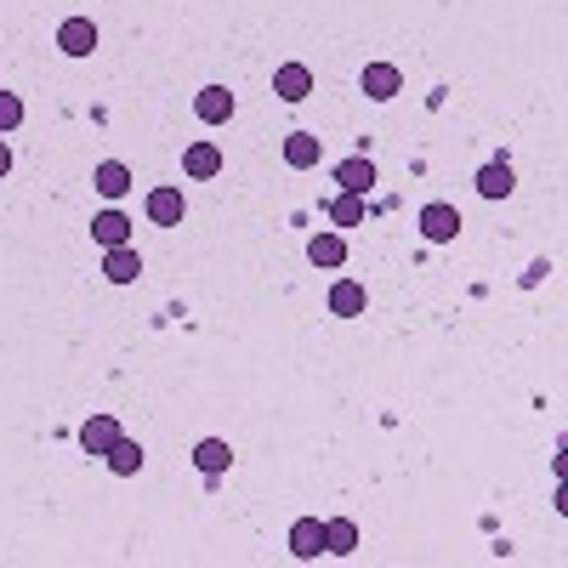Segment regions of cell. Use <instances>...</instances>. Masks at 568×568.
Masks as SVG:
<instances>
[{"instance_id": "cell-2", "label": "cell", "mask_w": 568, "mask_h": 568, "mask_svg": "<svg viewBox=\"0 0 568 568\" xmlns=\"http://www.w3.org/2000/svg\"><path fill=\"white\" fill-rule=\"evenodd\" d=\"M57 46H63L69 57H91L97 52V23L91 18H63L57 23Z\"/></svg>"}, {"instance_id": "cell-5", "label": "cell", "mask_w": 568, "mask_h": 568, "mask_svg": "<svg viewBox=\"0 0 568 568\" xmlns=\"http://www.w3.org/2000/svg\"><path fill=\"white\" fill-rule=\"evenodd\" d=\"M216 171H222V148H216V142H188V154H182V177L205 182V177H216Z\"/></svg>"}, {"instance_id": "cell-4", "label": "cell", "mask_w": 568, "mask_h": 568, "mask_svg": "<svg viewBox=\"0 0 568 568\" xmlns=\"http://www.w3.org/2000/svg\"><path fill=\"white\" fill-rule=\"evenodd\" d=\"M319 154H324V142L313 137V131H290V137H284V165H290V171H313Z\"/></svg>"}, {"instance_id": "cell-18", "label": "cell", "mask_w": 568, "mask_h": 568, "mask_svg": "<svg viewBox=\"0 0 568 568\" xmlns=\"http://www.w3.org/2000/svg\"><path fill=\"white\" fill-rule=\"evenodd\" d=\"M512 188H517V182H512V165H506V160H495V165H483V171H478V194L483 199H506Z\"/></svg>"}, {"instance_id": "cell-16", "label": "cell", "mask_w": 568, "mask_h": 568, "mask_svg": "<svg viewBox=\"0 0 568 568\" xmlns=\"http://www.w3.org/2000/svg\"><path fill=\"white\" fill-rule=\"evenodd\" d=\"M307 256H313V267H341L347 262V239H341V233H313V239H307Z\"/></svg>"}, {"instance_id": "cell-17", "label": "cell", "mask_w": 568, "mask_h": 568, "mask_svg": "<svg viewBox=\"0 0 568 568\" xmlns=\"http://www.w3.org/2000/svg\"><path fill=\"white\" fill-rule=\"evenodd\" d=\"M290 551H296V557H307V563L319 557V551H324V523H319V517H302V523L290 529Z\"/></svg>"}, {"instance_id": "cell-12", "label": "cell", "mask_w": 568, "mask_h": 568, "mask_svg": "<svg viewBox=\"0 0 568 568\" xmlns=\"http://www.w3.org/2000/svg\"><path fill=\"white\" fill-rule=\"evenodd\" d=\"M91 188H97L103 199H125L131 194V171H125L120 160H103L97 171H91Z\"/></svg>"}, {"instance_id": "cell-9", "label": "cell", "mask_w": 568, "mask_h": 568, "mask_svg": "<svg viewBox=\"0 0 568 568\" xmlns=\"http://www.w3.org/2000/svg\"><path fill=\"white\" fill-rule=\"evenodd\" d=\"M336 182H341V194H358V199H364L375 188V165L364 160V154H353V160L336 165Z\"/></svg>"}, {"instance_id": "cell-21", "label": "cell", "mask_w": 568, "mask_h": 568, "mask_svg": "<svg viewBox=\"0 0 568 568\" xmlns=\"http://www.w3.org/2000/svg\"><path fill=\"white\" fill-rule=\"evenodd\" d=\"M330 222H336V228H358V222H364V199H358V194H336V199H330Z\"/></svg>"}, {"instance_id": "cell-14", "label": "cell", "mask_w": 568, "mask_h": 568, "mask_svg": "<svg viewBox=\"0 0 568 568\" xmlns=\"http://www.w3.org/2000/svg\"><path fill=\"white\" fill-rule=\"evenodd\" d=\"M364 302H370V296H364V284H353V279H336V284H330V313H336V319H358V313H364Z\"/></svg>"}, {"instance_id": "cell-1", "label": "cell", "mask_w": 568, "mask_h": 568, "mask_svg": "<svg viewBox=\"0 0 568 568\" xmlns=\"http://www.w3.org/2000/svg\"><path fill=\"white\" fill-rule=\"evenodd\" d=\"M421 233L432 239V245H449V239L461 233V211H455V205H444V199L421 205Z\"/></svg>"}, {"instance_id": "cell-13", "label": "cell", "mask_w": 568, "mask_h": 568, "mask_svg": "<svg viewBox=\"0 0 568 568\" xmlns=\"http://www.w3.org/2000/svg\"><path fill=\"white\" fill-rule=\"evenodd\" d=\"M103 273L114 284H131L142 273V256H137V245H114V250H103Z\"/></svg>"}, {"instance_id": "cell-7", "label": "cell", "mask_w": 568, "mask_h": 568, "mask_svg": "<svg viewBox=\"0 0 568 568\" xmlns=\"http://www.w3.org/2000/svg\"><path fill=\"white\" fill-rule=\"evenodd\" d=\"M273 91H279L284 103H302L307 91H313V69H307V63H279V74H273Z\"/></svg>"}, {"instance_id": "cell-6", "label": "cell", "mask_w": 568, "mask_h": 568, "mask_svg": "<svg viewBox=\"0 0 568 568\" xmlns=\"http://www.w3.org/2000/svg\"><path fill=\"white\" fill-rule=\"evenodd\" d=\"M194 114H199L205 125H228V120H233V91H228V86H205V91L194 97Z\"/></svg>"}, {"instance_id": "cell-23", "label": "cell", "mask_w": 568, "mask_h": 568, "mask_svg": "<svg viewBox=\"0 0 568 568\" xmlns=\"http://www.w3.org/2000/svg\"><path fill=\"white\" fill-rule=\"evenodd\" d=\"M6 171H12V148H6V142H0V177H6Z\"/></svg>"}, {"instance_id": "cell-3", "label": "cell", "mask_w": 568, "mask_h": 568, "mask_svg": "<svg viewBox=\"0 0 568 568\" xmlns=\"http://www.w3.org/2000/svg\"><path fill=\"white\" fill-rule=\"evenodd\" d=\"M404 91V74L392 69V63H364V97H375V103H392Z\"/></svg>"}, {"instance_id": "cell-11", "label": "cell", "mask_w": 568, "mask_h": 568, "mask_svg": "<svg viewBox=\"0 0 568 568\" xmlns=\"http://www.w3.org/2000/svg\"><path fill=\"white\" fill-rule=\"evenodd\" d=\"M91 239L103 250H114V245H131V216L125 211H103L97 222H91Z\"/></svg>"}, {"instance_id": "cell-22", "label": "cell", "mask_w": 568, "mask_h": 568, "mask_svg": "<svg viewBox=\"0 0 568 568\" xmlns=\"http://www.w3.org/2000/svg\"><path fill=\"white\" fill-rule=\"evenodd\" d=\"M18 125H23V97L18 91H0V137L18 131Z\"/></svg>"}, {"instance_id": "cell-20", "label": "cell", "mask_w": 568, "mask_h": 568, "mask_svg": "<svg viewBox=\"0 0 568 568\" xmlns=\"http://www.w3.org/2000/svg\"><path fill=\"white\" fill-rule=\"evenodd\" d=\"M103 461H108V472H120V478H131V472L142 466V444H131V438L120 432V438H114V449H108Z\"/></svg>"}, {"instance_id": "cell-15", "label": "cell", "mask_w": 568, "mask_h": 568, "mask_svg": "<svg viewBox=\"0 0 568 568\" xmlns=\"http://www.w3.org/2000/svg\"><path fill=\"white\" fill-rule=\"evenodd\" d=\"M194 466L205 472V478H222L233 466V449H228V438H205V444L194 449Z\"/></svg>"}, {"instance_id": "cell-8", "label": "cell", "mask_w": 568, "mask_h": 568, "mask_svg": "<svg viewBox=\"0 0 568 568\" xmlns=\"http://www.w3.org/2000/svg\"><path fill=\"white\" fill-rule=\"evenodd\" d=\"M114 438H120V421H114V415H91V421L80 426V449H86V455H108Z\"/></svg>"}, {"instance_id": "cell-19", "label": "cell", "mask_w": 568, "mask_h": 568, "mask_svg": "<svg viewBox=\"0 0 568 568\" xmlns=\"http://www.w3.org/2000/svg\"><path fill=\"white\" fill-rule=\"evenodd\" d=\"M353 546H358V523H353V517H330V523H324V551L347 557Z\"/></svg>"}, {"instance_id": "cell-10", "label": "cell", "mask_w": 568, "mask_h": 568, "mask_svg": "<svg viewBox=\"0 0 568 568\" xmlns=\"http://www.w3.org/2000/svg\"><path fill=\"white\" fill-rule=\"evenodd\" d=\"M142 211H148V222H160V228H177L182 222V188H154Z\"/></svg>"}]
</instances>
